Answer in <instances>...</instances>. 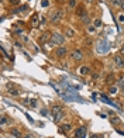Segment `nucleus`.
I'll list each match as a JSON object with an SVG mask.
<instances>
[{"mask_svg": "<svg viewBox=\"0 0 124 138\" xmlns=\"http://www.w3.org/2000/svg\"><path fill=\"white\" fill-rule=\"evenodd\" d=\"M61 113H63V107H62V106H52V109H51V114H52V117L61 114Z\"/></svg>", "mask_w": 124, "mask_h": 138, "instance_id": "nucleus-7", "label": "nucleus"}, {"mask_svg": "<svg viewBox=\"0 0 124 138\" xmlns=\"http://www.w3.org/2000/svg\"><path fill=\"white\" fill-rule=\"evenodd\" d=\"M120 51H121V52H123V54H124V44H123V46L120 48Z\"/></svg>", "mask_w": 124, "mask_h": 138, "instance_id": "nucleus-34", "label": "nucleus"}, {"mask_svg": "<svg viewBox=\"0 0 124 138\" xmlns=\"http://www.w3.org/2000/svg\"><path fill=\"white\" fill-rule=\"evenodd\" d=\"M68 54V48L66 46H58L55 49V57L59 58V59H62V58H65Z\"/></svg>", "mask_w": 124, "mask_h": 138, "instance_id": "nucleus-3", "label": "nucleus"}, {"mask_svg": "<svg viewBox=\"0 0 124 138\" xmlns=\"http://www.w3.org/2000/svg\"><path fill=\"white\" fill-rule=\"evenodd\" d=\"M41 114L42 115H48V113H47V110H41Z\"/></svg>", "mask_w": 124, "mask_h": 138, "instance_id": "nucleus-33", "label": "nucleus"}, {"mask_svg": "<svg viewBox=\"0 0 124 138\" xmlns=\"http://www.w3.org/2000/svg\"><path fill=\"white\" fill-rule=\"evenodd\" d=\"M100 138H104V137H100Z\"/></svg>", "mask_w": 124, "mask_h": 138, "instance_id": "nucleus-39", "label": "nucleus"}, {"mask_svg": "<svg viewBox=\"0 0 124 138\" xmlns=\"http://www.w3.org/2000/svg\"><path fill=\"white\" fill-rule=\"evenodd\" d=\"M65 34H66V37H69V38H73V37H75V30L71 28V27H66V28H65Z\"/></svg>", "mask_w": 124, "mask_h": 138, "instance_id": "nucleus-11", "label": "nucleus"}, {"mask_svg": "<svg viewBox=\"0 0 124 138\" xmlns=\"http://www.w3.org/2000/svg\"><path fill=\"white\" fill-rule=\"evenodd\" d=\"M68 6L71 9H76L78 7V1L76 0H68Z\"/></svg>", "mask_w": 124, "mask_h": 138, "instance_id": "nucleus-16", "label": "nucleus"}, {"mask_svg": "<svg viewBox=\"0 0 124 138\" xmlns=\"http://www.w3.org/2000/svg\"><path fill=\"white\" fill-rule=\"evenodd\" d=\"M90 72V69H89V66H80V68H79V73H80V75H87V73H89Z\"/></svg>", "mask_w": 124, "mask_h": 138, "instance_id": "nucleus-12", "label": "nucleus"}, {"mask_svg": "<svg viewBox=\"0 0 124 138\" xmlns=\"http://www.w3.org/2000/svg\"><path fill=\"white\" fill-rule=\"evenodd\" d=\"M51 45H62L63 42H65V37L59 33H55V34H52L51 37Z\"/></svg>", "mask_w": 124, "mask_h": 138, "instance_id": "nucleus-1", "label": "nucleus"}, {"mask_svg": "<svg viewBox=\"0 0 124 138\" xmlns=\"http://www.w3.org/2000/svg\"><path fill=\"white\" fill-rule=\"evenodd\" d=\"M107 83H112V85H113V83H114V76H107Z\"/></svg>", "mask_w": 124, "mask_h": 138, "instance_id": "nucleus-24", "label": "nucleus"}, {"mask_svg": "<svg viewBox=\"0 0 124 138\" xmlns=\"http://www.w3.org/2000/svg\"><path fill=\"white\" fill-rule=\"evenodd\" d=\"M124 0H112V4L113 6H121V3H123Z\"/></svg>", "mask_w": 124, "mask_h": 138, "instance_id": "nucleus-21", "label": "nucleus"}, {"mask_svg": "<svg viewBox=\"0 0 124 138\" xmlns=\"http://www.w3.org/2000/svg\"><path fill=\"white\" fill-rule=\"evenodd\" d=\"M18 3H20L18 0H10V4H13V6H17Z\"/></svg>", "mask_w": 124, "mask_h": 138, "instance_id": "nucleus-30", "label": "nucleus"}, {"mask_svg": "<svg viewBox=\"0 0 124 138\" xmlns=\"http://www.w3.org/2000/svg\"><path fill=\"white\" fill-rule=\"evenodd\" d=\"M95 30H96V27L92 24V25H89V33H95Z\"/></svg>", "mask_w": 124, "mask_h": 138, "instance_id": "nucleus-29", "label": "nucleus"}, {"mask_svg": "<svg viewBox=\"0 0 124 138\" xmlns=\"http://www.w3.org/2000/svg\"><path fill=\"white\" fill-rule=\"evenodd\" d=\"M89 1H93V0H89Z\"/></svg>", "mask_w": 124, "mask_h": 138, "instance_id": "nucleus-38", "label": "nucleus"}, {"mask_svg": "<svg viewBox=\"0 0 124 138\" xmlns=\"http://www.w3.org/2000/svg\"><path fill=\"white\" fill-rule=\"evenodd\" d=\"M114 63H116V66L118 69H123L124 68V58L121 55H116L114 57Z\"/></svg>", "mask_w": 124, "mask_h": 138, "instance_id": "nucleus-5", "label": "nucleus"}, {"mask_svg": "<svg viewBox=\"0 0 124 138\" xmlns=\"http://www.w3.org/2000/svg\"><path fill=\"white\" fill-rule=\"evenodd\" d=\"M100 137H101V135H100ZM100 137H99V135H92L90 138H100Z\"/></svg>", "mask_w": 124, "mask_h": 138, "instance_id": "nucleus-35", "label": "nucleus"}, {"mask_svg": "<svg viewBox=\"0 0 124 138\" xmlns=\"http://www.w3.org/2000/svg\"><path fill=\"white\" fill-rule=\"evenodd\" d=\"M41 6L42 7H48L50 6V1H48V0H42V1H41Z\"/></svg>", "mask_w": 124, "mask_h": 138, "instance_id": "nucleus-25", "label": "nucleus"}, {"mask_svg": "<svg viewBox=\"0 0 124 138\" xmlns=\"http://www.w3.org/2000/svg\"><path fill=\"white\" fill-rule=\"evenodd\" d=\"M92 24L95 25L96 28H100V27H101V20H100V18H95V20H93V23H92Z\"/></svg>", "mask_w": 124, "mask_h": 138, "instance_id": "nucleus-18", "label": "nucleus"}, {"mask_svg": "<svg viewBox=\"0 0 124 138\" xmlns=\"http://www.w3.org/2000/svg\"><path fill=\"white\" fill-rule=\"evenodd\" d=\"M62 16H63V13L61 10H52L50 13V21L51 23H59L62 20Z\"/></svg>", "mask_w": 124, "mask_h": 138, "instance_id": "nucleus-2", "label": "nucleus"}, {"mask_svg": "<svg viewBox=\"0 0 124 138\" xmlns=\"http://www.w3.org/2000/svg\"><path fill=\"white\" fill-rule=\"evenodd\" d=\"M118 23H124V14H120L118 16Z\"/></svg>", "mask_w": 124, "mask_h": 138, "instance_id": "nucleus-27", "label": "nucleus"}, {"mask_svg": "<svg viewBox=\"0 0 124 138\" xmlns=\"http://www.w3.org/2000/svg\"><path fill=\"white\" fill-rule=\"evenodd\" d=\"M71 128H72L71 124H63V126L61 127V131L62 132H68V131H71Z\"/></svg>", "mask_w": 124, "mask_h": 138, "instance_id": "nucleus-19", "label": "nucleus"}, {"mask_svg": "<svg viewBox=\"0 0 124 138\" xmlns=\"http://www.w3.org/2000/svg\"><path fill=\"white\" fill-rule=\"evenodd\" d=\"M10 135L14 138H24L21 135V131L20 130H17V128H10Z\"/></svg>", "mask_w": 124, "mask_h": 138, "instance_id": "nucleus-10", "label": "nucleus"}, {"mask_svg": "<svg viewBox=\"0 0 124 138\" xmlns=\"http://www.w3.org/2000/svg\"><path fill=\"white\" fill-rule=\"evenodd\" d=\"M24 138H35V137H34L33 134H27V135H25Z\"/></svg>", "mask_w": 124, "mask_h": 138, "instance_id": "nucleus-32", "label": "nucleus"}, {"mask_svg": "<svg viewBox=\"0 0 124 138\" xmlns=\"http://www.w3.org/2000/svg\"><path fill=\"white\" fill-rule=\"evenodd\" d=\"M0 124H1V127H4L6 124H7V120H6L4 115H1V120H0Z\"/></svg>", "mask_w": 124, "mask_h": 138, "instance_id": "nucleus-22", "label": "nucleus"}, {"mask_svg": "<svg viewBox=\"0 0 124 138\" xmlns=\"http://www.w3.org/2000/svg\"><path fill=\"white\" fill-rule=\"evenodd\" d=\"M117 85H118L120 87H123V89H124V79H118Z\"/></svg>", "mask_w": 124, "mask_h": 138, "instance_id": "nucleus-26", "label": "nucleus"}, {"mask_svg": "<svg viewBox=\"0 0 124 138\" xmlns=\"http://www.w3.org/2000/svg\"><path fill=\"white\" fill-rule=\"evenodd\" d=\"M120 7H121V10H123V12H124V1H123V3H121V6H120Z\"/></svg>", "mask_w": 124, "mask_h": 138, "instance_id": "nucleus-36", "label": "nucleus"}, {"mask_svg": "<svg viewBox=\"0 0 124 138\" xmlns=\"http://www.w3.org/2000/svg\"><path fill=\"white\" fill-rule=\"evenodd\" d=\"M31 24H33L34 27L38 25V14H34L33 16V18H31Z\"/></svg>", "mask_w": 124, "mask_h": 138, "instance_id": "nucleus-17", "label": "nucleus"}, {"mask_svg": "<svg viewBox=\"0 0 124 138\" xmlns=\"http://www.w3.org/2000/svg\"><path fill=\"white\" fill-rule=\"evenodd\" d=\"M30 106H31V107H35V106H37V102H35V100H30Z\"/></svg>", "mask_w": 124, "mask_h": 138, "instance_id": "nucleus-28", "label": "nucleus"}, {"mask_svg": "<svg viewBox=\"0 0 124 138\" xmlns=\"http://www.w3.org/2000/svg\"><path fill=\"white\" fill-rule=\"evenodd\" d=\"M110 121H112V124H114V126H118V124H121V120H120L118 117H116V115L110 117Z\"/></svg>", "mask_w": 124, "mask_h": 138, "instance_id": "nucleus-15", "label": "nucleus"}, {"mask_svg": "<svg viewBox=\"0 0 124 138\" xmlns=\"http://www.w3.org/2000/svg\"><path fill=\"white\" fill-rule=\"evenodd\" d=\"M71 58H72L73 61L80 62V61L83 59V52L80 51V49H73V51L71 52Z\"/></svg>", "mask_w": 124, "mask_h": 138, "instance_id": "nucleus-4", "label": "nucleus"}, {"mask_svg": "<svg viewBox=\"0 0 124 138\" xmlns=\"http://www.w3.org/2000/svg\"><path fill=\"white\" fill-rule=\"evenodd\" d=\"M75 135L78 138H86V127H79L78 130H76V132H75Z\"/></svg>", "mask_w": 124, "mask_h": 138, "instance_id": "nucleus-8", "label": "nucleus"}, {"mask_svg": "<svg viewBox=\"0 0 124 138\" xmlns=\"http://www.w3.org/2000/svg\"><path fill=\"white\" fill-rule=\"evenodd\" d=\"M56 1H59V3H62V1H66V0H56Z\"/></svg>", "mask_w": 124, "mask_h": 138, "instance_id": "nucleus-37", "label": "nucleus"}, {"mask_svg": "<svg viewBox=\"0 0 124 138\" xmlns=\"http://www.w3.org/2000/svg\"><path fill=\"white\" fill-rule=\"evenodd\" d=\"M109 93H110V94H116V93H117V86H114V85H113V86H110V89H109Z\"/></svg>", "mask_w": 124, "mask_h": 138, "instance_id": "nucleus-20", "label": "nucleus"}, {"mask_svg": "<svg viewBox=\"0 0 124 138\" xmlns=\"http://www.w3.org/2000/svg\"><path fill=\"white\" fill-rule=\"evenodd\" d=\"M51 37H52V34H50V33H44V34L41 35V38H39V42H41V44H45V42L51 41Z\"/></svg>", "mask_w": 124, "mask_h": 138, "instance_id": "nucleus-9", "label": "nucleus"}, {"mask_svg": "<svg viewBox=\"0 0 124 138\" xmlns=\"http://www.w3.org/2000/svg\"><path fill=\"white\" fill-rule=\"evenodd\" d=\"M20 37H21V40L24 41V42H27L28 41V37H25V35H20Z\"/></svg>", "mask_w": 124, "mask_h": 138, "instance_id": "nucleus-31", "label": "nucleus"}, {"mask_svg": "<svg viewBox=\"0 0 124 138\" xmlns=\"http://www.w3.org/2000/svg\"><path fill=\"white\" fill-rule=\"evenodd\" d=\"M80 20H82V23H83V24H86V25H90V24L93 23V21L90 20L89 14H87V16H85V17H82V18H80Z\"/></svg>", "mask_w": 124, "mask_h": 138, "instance_id": "nucleus-14", "label": "nucleus"}, {"mask_svg": "<svg viewBox=\"0 0 124 138\" xmlns=\"http://www.w3.org/2000/svg\"><path fill=\"white\" fill-rule=\"evenodd\" d=\"M76 16H78L79 18H82V17H85V16H87V12H86L85 6H78V7H76Z\"/></svg>", "mask_w": 124, "mask_h": 138, "instance_id": "nucleus-6", "label": "nucleus"}, {"mask_svg": "<svg viewBox=\"0 0 124 138\" xmlns=\"http://www.w3.org/2000/svg\"><path fill=\"white\" fill-rule=\"evenodd\" d=\"M9 93H10L11 96H18V94H20V90L14 86V87H10V89H9Z\"/></svg>", "mask_w": 124, "mask_h": 138, "instance_id": "nucleus-13", "label": "nucleus"}, {"mask_svg": "<svg viewBox=\"0 0 124 138\" xmlns=\"http://www.w3.org/2000/svg\"><path fill=\"white\" fill-rule=\"evenodd\" d=\"M24 10H27V7L23 6V7H18V9H16L14 10V13H20V12H24Z\"/></svg>", "mask_w": 124, "mask_h": 138, "instance_id": "nucleus-23", "label": "nucleus"}]
</instances>
